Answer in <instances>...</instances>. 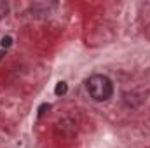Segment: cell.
Returning a JSON list of instances; mask_svg holds the SVG:
<instances>
[{
    "label": "cell",
    "mask_w": 150,
    "mask_h": 148,
    "mask_svg": "<svg viewBox=\"0 0 150 148\" xmlns=\"http://www.w3.org/2000/svg\"><path fill=\"white\" fill-rule=\"evenodd\" d=\"M86 87H87L89 96H91L94 101H108L113 94L112 80H110L107 75H101V73L91 75V77L86 80Z\"/></svg>",
    "instance_id": "6da1fadb"
},
{
    "label": "cell",
    "mask_w": 150,
    "mask_h": 148,
    "mask_svg": "<svg viewBox=\"0 0 150 148\" xmlns=\"http://www.w3.org/2000/svg\"><path fill=\"white\" fill-rule=\"evenodd\" d=\"M67 91H68V84H67V82H63V80H61V82H58V84H56V87H54V94H56V96H65V94H67Z\"/></svg>",
    "instance_id": "7a4b0ae2"
},
{
    "label": "cell",
    "mask_w": 150,
    "mask_h": 148,
    "mask_svg": "<svg viewBox=\"0 0 150 148\" xmlns=\"http://www.w3.org/2000/svg\"><path fill=\"white\" fill-rule=\"evenodd\" d=\"M7 14H9V4L4 2V0H0V19H4Z\"/></svg>",
    "instance_id": "3957f363"
},
{
    "label": "cell",
    "mask_w": 150,
    "mask_h": 148,
    "mask_svg": "<svg viewBox=\"0 0 150 148\" xmlns=\"http://www.w3.org/2000/svg\"><path fill=\"white\" fill-rule=\"evenodd\" d=\"M0 45H2V47H11V45H12V37H9V35L2 37V40H0Z\"/></svg>",
    "instance_id": "277c9868"
},
{
    "label": "cell",
    "mask_w": 150,
    "mask_h": 148,
    "mask_svg": "<svg viewBox=\"0 0 150 148\" xmlns=\"http://www.w3.org/2000/svg\"><path fill=\"white\" fill-rule=\"evenodd\" d=\"M49 110H51V106H49L47 103H44V105H40V106H38V117H42V115H45V113H47Z\"/></svg>",
    "instance_id": "5b68a950"
}]
</instances>
